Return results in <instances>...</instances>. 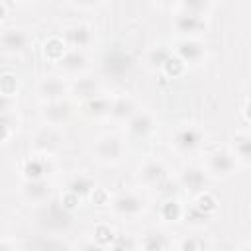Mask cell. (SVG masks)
Segmentation results:
<instances>
[{
  "instance_id": "1",
  "label": "cell",
  "mask_w": 251,
  "mask_h": 251,
  "mask_svg": "<svg viewBox=\"0 0 251 251\" xmlns=\"http://www.w3.org/2000/svg\"><path fill=\"white\" fill-rule=\"evenodd\" d=\"M122 153H124V143L118 135L106 133L100 139H96V145H94L96 159H100L104 163H116L122 159Z\"/></svg>"
},
{
  "instance_id": "2",
  "label": "cell",
  "mask_w": 251,
  "mask_h": 251,
  "mask_svg": "<svg viewBox=\"0 0 251 251\" xmlns=\"http://www.w3.org/2000/svg\"><path fill=\"white\" fill-rule=\"evenodd\" d=\"M112 210L122 218H133L145 210V200L135 192H122L112 200Z\"/></svg>"
},
{
  "instance_id": "3",
  "label": "cell",
  "mask_w": 251,
  "mask_h": 251,
  "mask_svg": "<svg viewBox=\"0 0 251 251\" xmlns=\"http://www.w3.org/2000/svg\"><path fill=\"white\" fill-rule=\"evenodd\" d=\"M237 169V161L231 155V151L226 149H218L208 157V173H212L214 176H229L233 171Z\"/></svg>"
},
{
  "instance_id": "4",
  "label": "cell",
  "mask_w": 251,
  "mask_h": 251,
  "mask_svg": "<svg viewBox=\"0 0 251 251\" xmlns=\"http://www.w3.org/2000/svg\"><path fill=\"white\" fill-rule=\"evenodd\" d=\"M67 47L71 45L75 51H80L84 47H88L92 43V27L84 22H78V24H73L65 29V35H63Z\"/></svg>"
},
{
  "instance_id": "5",
  "label": "cell",
  "mask_w": 251,
  "mask_h": 251,
  "mask_svg": "<svg viewBox=\"0 0 251 251\" xmlns=\"http://www.w3.org/2000/svg\"><path fill=\"white\" fill-rule=\"evenodd\" d=\"M175 55H176L184 65H188V63H194V65H196V63H200V61L204 59L206 49H204V45H202L200 41L190 39V37H184V39H180V41L176 43Z\"/></svg>"
},
{
  "instance_id": "6",
  "label": "cell",
  "mask_w": 251,
  "mask_h": 251,
  "mask_svg": "<svg viewBox=\"0 0 251 251\" xmlns=\"http://www.w3.org/2000/svg\"><path fill=\"white\" fill-rule=\"evenodd\" d=\"M175 27L184 33V35H190V39H194V35L202 33L206 29V24L202 20V16H196V14H188V12H180L176 14L175 18Z\"/></svg>"
},
{
  "instance_id": "7",
  "label": "cell",
  "mask_w": 251,
  "mask_h": 251,
  "mask_svg": "<svg viewBox=\"0 0 251 251\" xmlns=\"http://www.w3.org/2000/svg\"><path fill=\"white\" fill-rule=\"evenodd\" d=\"M29 33L22 27H6L0 35V43L8 51H24L29 45Z\"/></svg>"
},
{
  "instance_id": "8",
  "label": "cell",
  "mask_w": 251,
  "mask_h": 251,
  "mask_svg": "<svg viewBox=\"0 0 251 251\" xmlns=\"http://www.w3.org/2000/svg\"><path fill=\"white\" fill-rule=\"evenodd\" d=\"M37 90H39V94H41L45 100L57 102V100H61V96L69 90V84H67L63 78H59V76H45V78L39 82Z\"/></svg>"
},
{
  "instance_id": "9",
  "label": "cell",
  "mask_w": 251,
  "mask_h": 251,
  "mask_svg": "<svg viewBox=\"0 0 251 251\" xmlns=\"http://www.w3.org/2000/svg\"><path fill=\"white\" fill-rule=\"evenodd\" d=\"M59 141H61V133H59V127H55V126H43L33 135V147L41 153L51 151L53 147L59 145Z\"/></svg>"
},
{
  "instance_id": "10",
  "label": "cell",
  "mask_w": 251,
  "mask_h": 251,
  "mask_svg": "<svg viewBox=\"0 0 251 251\" xmlns=\"http://www.w3.org/2000/svg\"><path fill=\"white\" fill-rule=\"evenodd\" d=\"M69 114H71V106L67 104V102H63V100H57V102H47L45 106H43V112H41V116H43V120L47 122V126H59V124H63L67 118H69Z\"/></svg>"
},
{
  "instance_id": "11",
  "label": "cell",
  "mask_w": 251,
  "mask_h": 251,
  "mask_svg": "<svg viewBox=\"0 0 251 251\" xmlns=\"http://www.w3.org/2000/svg\"><path fill=\"white\" fill-rule=\"evenodd\" d=\"M202 143V131L192 127V126H186V127H180L176 129L175 133V145L182 151H192L196 149L198 145Z\"/></svg>"
},
{
  "instance_id": "12",
  "label": "cell",
  "mask_w": 251,
  "mask_h": 251,
  "mask_svg": "<svg viewBox=\"0 0 251 251\" xmlns=\"http://www.w3.org/2000/svg\"><path fill=\"white\" fill-rule=\"evenodd\" d=\"M180 184L190 192H204L206 188V171L198 167H188L180 173Z\"/></svg>"
},
{
  "instance_id": "13",
  "label": "cell",
  "mask_w": 251,
  "mask_h": 251,
  "mask_svg": "<svg viewBox=\"0 0 251 251\" xmlns=\"http://www.w3.org/2000/svg\"><path fill=\"white\" fill-rule=\"evenodd\" d=\"M59 65H61V69H63L67 75L76 76L78 73H82V71L86 69L88 59H86V55H84L82 51L69 49V51H67V55H65V57L59 61Z\"/></svg>"
},
{
  "instance_id": "14",
  "label": "cell",
  "mask_w": 251,
  "mask_h": 251,
  "mask_svg": "<svg viewBox=\"0 0 251 251\" xmlns=\"http://www.w3.org/2000/svg\"><path fill=\"white\" fill-rule=\"evenodd\" d=\"M41 49H43V57L47 61H51V63H59L69 51V47H67V43H65V39L61 35H49L43 41Z\"/></svg>"
},
{
  "instance_id": "15",
  "label": "cell",
  "mask_w": 251,
  "mask_h": 251,
  "mask_svg": "<svg viewBox=\"0 0 251 251\" xmlns=\"http://www.w3.org/2000/svg\"><path fill=\"white\" fill-rule=\"evenodd\" d=\"M233 151L231 155L235 157L237 163L241 165H249V159H251V137L247 131H237L235 137H233Z\"/></svg>"
},
{
  "instance_id": "16",
  "label": "cell",
  "mask_w": 251,
  "mask_h": 251,
  "mask_svg": "<svg viewBox=\"0 0 251 251\" xmlns=\"http://www.w3.org/2000/svg\"><path fill=\"white\" fill-rule=\"evenodd\" d=\"M110 106H112V100L110 98H106V96H94L90 100H84L82 112L88 118H104V116H110Z\"/></svg>"
},
{
  "instance_id": "17",
  "label": "cell",
  "mask_w": 251,
  "mask_h": 251,
  "mask_svg": "<svg viewBox=\"0 0 251 251\" xmlns=\"http://www.w3.org/2000/svg\"><path fill=\"white\" fill-rule=\"evenodd\" d=\"M151 129H153V118L147 112H135L127 120V131L135 137H141V135L149 133Z\"/></svg>"
},
{
  "instance_id": "18",
  "label": "cell",
  "mask_w": 251,
  "mask_h": 251,
  "mask_svg": "<svg viewBox=\"0 0 251 251\" xmlns=\"http://www.w3.org/2000/svg\"><path fill=\"white\" fill-rule=\"evenodd\" d=\"M49 182L47 180H25V184L22 186V192L27 200L31 202H43L49 196Z\"/></svg>"
},
{
  "instance_id": "19",
  "label": "cell",
  "mask_w": 251,
  "mask_h": 251,
  "mask_svg": "<svg viewBox=\"0 0 251 251\" xmlns=\"http://www.w3.org/2000/svg\"><path fill=\"white\" fill-rule=\"evenodd\" d=\"M133 114H135V106H133V100L129 96H120L110 106V116L114 120H118V122H126Z\"/></svg>"
},
{
  "instance_id": "20",
  "label": "cell",
  "mask_w": 251,
  "mask_h": 251,
  "mask_svg": "<svg viewBox=\"0 0 251 251\" xmlns=\"http://www.w3.org/2000/svg\"><path fill=\"white\" fill-rule=\"evenodd\" d=\"M129 67V59L124 51H112L106 55V61H104V69L106 73L110 75H122L126 69Z\"/></svg>"
},
{
  "instance_id": "21",
  "label": "cell",
  "mask_w": 251,
  "mask_h": 251,
  "mask_svg": "<svg viewBox=\"0 0 251 251\" xmlns=\"http://www.w3.org/2000/svg\"><path fill=\"white\" fill-rule=\"evenodd\" d=\"M165 176V167L159 163V161H147L141 171H139V178L145 182V184H155L159 182L161 178Z\"/></svg>"
},
{
  "instance_id": "22",
  "label": "cell",
  "mask_w": 251,
  "mask_h": 251,
  "mask_svg": "<svg viewBox=\"0 0 251 251\" xmlns=\"http://www.w3.org/2000/svg\"><path fill=\"white\" fill-rule=\"evenodd\" d=\"M69 90H71L75 96H80L82 100H90V98L96 96L98 86H96V82H94L92 78H78V80H75V82L69 86Z\"/></svg>"
},
{
  "instance_id": "23",
  "label": "cell",
  "mask_w": 251,
  "mask_h": 251,
  "mask_svg": "<svg viewBox=\"0 0 251 251\" xmlns=\"http://www.w3.org/2000/svg\"><path fill=\"white\" fill-rule=\"evenodd\" d=\"M161 218L167 220V222H178L182 216H184V208L178 200L175 198H167L163 204H161Z\"/></svg>"
},
{
  "instance_id": "24",
  "label": "cell",
  "mask_w": 251,
  "mask_h": 251,
  "mask_svg": "<svg viewBox=\"0 0 251 251\" xmlns=\"http://www.w3.org/2000/svg\"><path fill=\"white\" fill-rule=\"evenodd\" d=\"M194 210L200 212L202 216H208V214H214L218 210V200L212 192H198L196 196V202H194Z\"/></svg>"
},
{
  "instance_id": "25",
  "label": "cell",
  "mask_w": 251,
  "mask_h": 251,
  "mask_svg": "<svg viewBox=\"0 0 251 251\" xmlns=\"http://www.w3.org/2000/svg\"><path fill=\"white\" fill-rule=\"evenodd\" d=\"M94 188H96V186H94V180H92L88 175H76V176H73V180L69 182V190L75 192L76 196H86V194H90Z\"/></svg>"
},
{
  "instance_id": "26",
  "label": "cell",
  "mask_w": 251,
  "mask_h": 251,
  "mask_svg": "<svg viewBox=\"0 0 251 251\" xmlns=\"http://www.w3.org/2000/svg\"><path fill=\"white\" fill-rule=\"evenodd\" d=\"M161 69H163V73H165L169 78H178V76H182V75L186 73V65H184L175 53L165 59V63L161 65Z\"/></svg>"
},
{
  "instance_id": "27",
  "label": "cell",
  "mask_w": 251,
  "mask_h": 251,
  "mask_svg": "<svg viewBox=\"0 0 251 251\" xmlns=\"http://www.w3.org/2000/svg\"><path fill=\"white\" fill-rule=\"evenodd\" d=\"M45 175V161L43 159H29L24 165V176L25 180H41Z\"/></svg>"
},
{
  "instance_id": "28",
  "label": "cell",
  "mask_w": 251,
  "mask_h": 251,
  "mask_svg": "<svg viewBox=\"0 0 251 251\" xmlns=\"http://www.w3.org/2000/svg\"><path fill=\"white\" fill-rule=\"evenodd\" d=\"M18 86H20V80L14 73H2L0 75V94L14 98L18 92Z\"/></svg>"
},
{
  "instance_id": "29",
  "label": "cell",
  "mask_w": 251,
  "mask_h": 251,
  "mask_svg": "<svg viewBox=\"0 0 251 251\" xmlns=\"http://www.w3.org/2000/svg\"><path fill=\"white\" fill-rule=\"evenodd\" d=\"M114 239H116V233L110 227V224H98L94 227V235H92V241L94 243H98V245L104 247V245H110Z\"/></svg>"
},
{
  "instance_id": "30",
  "label": "cell",
  "mask_w": 251,
  "mask_h": 251,
  "mask_svg": "<svg viewBox=\"0 0 251 251\" xmlns=\"http://www.w3.org/2000/svg\"><path fill=\"white\" fill-rule=\"evenodd\" d=\"M141 251H165V241L159 233H147L141 239Z\"/></svg>"
},
{
  "instance_id": "31",
  "label": "cell",
  "mask_w": 251,
  "mask_h": 251,
  "mask_svg": "<svg viewBox=\"0 0 251 251\" xmlns=\"http://www.w3.org/2000/svg\"><path fill=\"white\" fill-rule=\"evenodd\" d=\"M78 206H80V196H76V194L71 192V190L63 192V196H61V208H63L67 214H69V212H75Z\"/></svg>"
},
{
  "instance_id": "32",
  "label": "cell",
  "mask_w": 251,
  "mask_h": 251,
  "mask_svg": "<svg viewBox=\"0 0 251 251\" xmlns=\"http://www.w3.org/2000/svg\"><path fill=\"white\" fill-rule=\"evenodd\" d=\"M37 251H69V245L57 237H47V239H41Z\"/></svg>"
},
{
  "instance_id": "33",
  "label": "cell",
  "mask_w": 251,
  "mask_h": 251,
  "mask_svg": "<svg viewBox=\"0 0 251 251\" xmlns=\"http://www.w3.org/2000/svg\"><path fill=\"white\" fill-rule=\"evenodd\" d=\"M169 55H171L169 51H165V49L157 47V49H153V51L149 53V57H147V63H149L151 67H161Z\"/></svg>"
},
{
  "instance_id": "34",
  "label": "cell",
  "mask_w": 251,
  "mask_h": 251,
  "mask_svg": "<svg viewBox=\"0 0 251 251\" xmlns=\"http://www.w3.org/2000/svg\"><path fill=\"white\" fill-rule=\"evenodd\" d=\"M88 196H90V200H92L94 204H98V206H104V204L110 202V194H108L106 188H94Z\"/></svg>"
},
{
  "instance_id": "35",
  "label": "cell",
  "mask_w": 251,
  "mask_h": 251,
  "mask_svg": "<svg viewBox=\"0 0 251 251\" xmlns=\"http://www.w3.org/2000/svg\"><path fill=\"white\" fill-rule=\"evenodd\" d=\"M14 104H16V100H14V98L0 94V116H4V114H8V112H12Z\"/></svg>"
},
{
  "instance_id": "36",
  "label": "cell",
  "mask_w": 251,
  "mask_h": 251,
  "mask_svg": "<svg viewBox=\"0 0 251 251\" xmlns=\"http://www.w3.org/2000/svg\"><path fill=\"white\" fill-rule=\"evenodd\" d=\"M180 251H200V247H198V241L194 239V237H184L182 241H180V247H178Z\"/></svg>"
},
{
  "instance_id": "37",
  "label": "cell",
  "mask_w": 251,
  "mask_h": 251,
  "mask_svg": "<svg viewBox=\"0 0 251 251\" xmlns=\"http://www.w3.org/2000/svg\"><path fill=\"white\" fill-rule=\"evenodd\" d=\"M129 241H126L124 237H116L112 243H110V251H129Z\"/></svg>"
},
{
  "instance_id": "38",
  "label": "cell",
  "mask_w": 251,
  "mask_h": 251,
  "mask_svg": "<svg viewBox=\"0 0 251 251\" xmlns=\"http://www.w3.org/2000/svg\"><path fill=\"white\" fill-rule=\"evenodd\" d=\"M10 135H12L10 124H6L4 120H0V141H6V139H8Z\"/></svg>"
},
{
  "instance_id": "39",
  "label": "cell",
  "mask_w": 251,
  "mask_h": 251,
  "mask_svg": "<svg viewBox=\"0 0 251 251\" xmlns=\"http://www.w3.org/2000/svg\"><path fill=\"white\" fill-rule=\"evenodd\" d=\"M78 251H104V247L98 245V243H94V241H84Z\"/></svg>"
},
{
  "instance_id": "40",
  "label": "cell",
  "mask_w": 251,
  "mask_h": 251,
  "mask_svg": "<svg viewBox=\"0 0 251 251\" xmlns=\"http://www.w3.org/2000/svg\"><path fill=\"white\" fill-rule=\"evenodd\" d=\"M8 16V4L6 2H0V20H4Z\"/></svg>"
},
{
  "instance_id": "41",
  "label": "cell",
  "mask_w": 251,
  "mask_h": 251,
  "mask_svg": "<svg viewBox=\"0 0 251 251\" xmlns=\"http://www.w3.org/2000/svg\"><path fill=\"white\" fill-rule=\"evenodd\" d=\"M0 251H16V249L10 247V245H6V243H0Z\"/></svg>"
},
{
  "instance_id": "42",
  "label": "cell",
  "mask_w": 251,
  "mask_h": 251,
  "mask_svg": "<svg viewBox=\"0 0 251 251\" xmlns=\"http://www.w3.org/2000/svg\"><path fill=\"white\" fill-rule=\"evenodd\" d=\"M239 251H249V243H243V247Z\"/></svg>"
}]
</instances>
